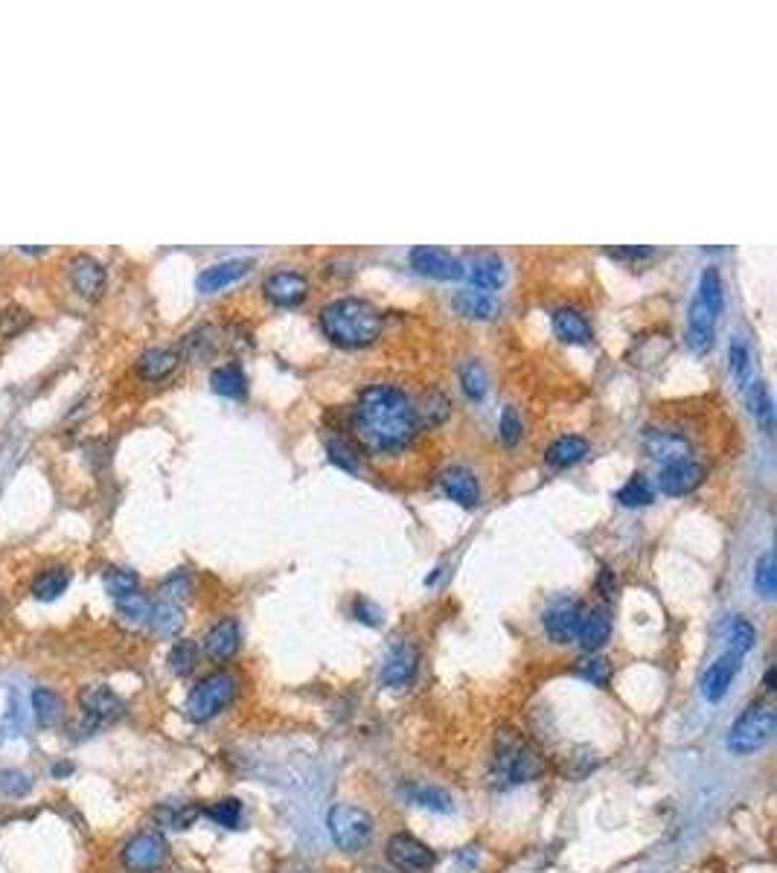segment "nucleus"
<instances>
[{
  "mask_svg": "<svg viewBox=\"0 0 777 873\" xmlns=\"http://www.w3.org/2000/svg\"><path fill=\"white\" fill-rule=\"evenodd\" d=\"M358 440L370 452H402L420 434V414L411 396L396 385H370L358 393L353 408Z\"/></svg>",
  "mask_w": 777,
  "mask_h": 873,
  "instance_id": "f257e3e1",
  "label": "nucleus"
},
{
  "mask_svg": "<svg viewBox=\"0 0 777 873\" xmlns=\"http://www.w3.org/2000/svg\"><path fill=\"white\" fill-rule=\"evenodd\" d=\"M318 324L335 347L364 350L382 335V312L364 297H338L318 312Z\"/></svg>",
  "mask_w": 777,
  "mask_h": 873,
  "instance_id": "f03ea898",
  "label": "nucleus"
},
{
  "mask_svg": "<svg viewBox=\"0 0 777 873\" xmlns=\"http://www.w3.org/2000/svg\"><path fill=\"white\" fill-rule=\"evenodd\" d=\"M777 711L769 705H751L740 713V719L728 731V751L731 754H754L775 740Z\"/></svg>",
  "mask_w": 777,
  "mask_h": 873,
  "instance_id": "7ed1b4c3",
  "label": "nucleus"
},
{
  "mask_svg": "<svg viewBox=\"0 0 777 873\" xmlns=\"http://www.w3.org/2000/svg\"><path fill=\"white\" fill-rule=\"evenodd\" d=\"M542 772H545L542 757L533 748H527L521 740H504L498 745L495 760H492V783L495 786L533 783Z\"/></svg>",
  "mask_w": 777,
  "mask_h": 873,
  "instance_id": "20e7f679",
  "label": "nucleus"
},
{
  "mask_svg": "<svg viewBox=\"0 0 777 873\" xmlns=\"http://www.w3.org/2000/svg\"><path fill=\"white\" fill-rule=\"evenodd\" d=\"M239 693V681L230 673H210L207 679H201L193 687V693L187 696V705H184V713L187 719L195 722V725H204L210 722L213 716L225 711L227 705L236 699Z\"/></svg>",
  "mask_w": 777,
  "mask_h": 873,
  "instance_id": "39448f33",
  "label": "nucleus"
},
{
  "mask_svg": "<svg viewBox=\"0 0 777 873\" xmlns=\"http://www.w3.org/2000/svg\"><path fill=\"white\" fill-rule=\"evenodd\" d=\"M326 830H329V836L341 850L356 853L361 847H367V841L373 839V818L361 807L338 804V807L329 809V815H326Z\"/></svg>",
  "mask_w": 777,
  "mask_h": 873,
  "instance_id": "423d86ee",
  "label": "nucleus"
},
{
  "mask_svg": "<svg viewBox=\"0 0 777 873\" xmlns=\"http://www.w3.org/2000/svg\"><path fill=\"white\" fill-rule=\"evenodd\" d=\"M76 702H79L82 716H85V722H88L91 731L117 722L126 713L123 699L111 687H105V684H88V687H82L79 696H76Z\"/></svg>",
  "mask_w": 777,
  "mask_h": 873,
  "instance_id": "0eeeda50",
  "label": "nucleus"
},
{
  "mask_svg": "<svg viewBox=\"0 0 777 873\" xmlns=\"http://www.w3.org/2000/svg\"><path fill=\"white\" fill-rule=\"evenodd\" d=\"M262 294L280 309H297L309 297V277L294 268H277L262 280Z\"/></svg>",
  "mask_w": 777,
  "mask_h": 873,
  "instance_id": "6e6552de",
  "label": "nucleus"
},
{
  "mask_svg": "<svg viewBox=\"0 0 777 873\" xmlns=\"http://www.w3.org/2000/svg\"><path fill=\"white\" fill-rule=\"evenodd\" d=\"M169 856V847H166V839L158 836V833H140L131 841H126L123 853H120V862L129 873H152L161 868Z\"/></svg>",
  "mask_w": 777,
  "mask_h": 873,
  "instance_id": "1a4fd4ad",
  "label": "nucleus"
},
{
  "mask_svg": "<svg viewBox=\"0 0 777 873\" xmlns=\"http://www.w3.org/2000/svg\"><path fill=\"white\" fill-rule=\"evenodd\" d=\"M705 466L693 457H684V460H673V463H664L658 469V478H655V486L670 495V498H684L690 492H696L699 486L705 484Z\"/></svg>",
  "mask_w": 777,
  "mask_h": 873,
  "instance_id": "9d476101",
  "label": "nucleus"
},
{
  "mask_svg": "<svg viewBox=\"0 0 777 873\" xmlns=\"http://www.w3.org/2000/svg\"><path fill=\"white\" fill-rule=\"evenodd\" d=\"M411 268H417L422 277H431V280H460L463 277V259L454 257L452 251L446 248H437V245H417L411 248Z\"/></svg>",
  "mask_w": 777,
  "mask_h": 873,
  "instance_id": "9b49d317",
  "label": "nucleus"
},
{
  "mask_svg": "<svg viewBox=\"0 0 777 873\" xmlns=\"http://www.w3.org/2000/svg\"><path fill=\"white\" fill-rule=\"evenodd\" d=\"M719 315H722V312L711 309L702 297L693 294V300H690V306H687V332H684V341H687V347H690L696 356H705V353L713 347Z\"/></svg>",
  "mask_w": 777,
  "mask_h": 873,
  "instance_id": "f8f14e48",
  "label": "nucleus"
},
{
  "mask_svg": "<svg viewBox=\"0 0 777 873\" xmlns=\"http://www.w3.org/2000/svg\"><path fill=\"white\" fill-rule=\"evenodd\" d=\"M388 859L393 868L405 873H422L434 865V850L408 833H396L388 841Z\"/></svg>",
  "mask_w": 777,
  "mask_h": 873,
  "instance_id": "ddd939ff",
  "label": "nucleus"
},
{
  "mask_svg": "<svg viewBox=\"0 0 777 873\" xmlns=\"http://www.w3.org/2000/svg\"><path fill=\"white\" fill-rule=\"evenodd\" d=\"M583 606L577 600H559L553 603L551 609L545 612L542 623H545V632L551 638L553 644L565 647L571 641H577V629H580V620H583Z\"/></svg>",
  "mask_w": 777,
  "mask_h": 873,
  "instance_id": "4468645a",
  "label": "nucleus"
},
{
  "mask_svg": "<svg viewBox=\"0 0 777 873\" xmlns=\"http://www.w3.org/2000/svg\"><path fill=\"white\" fill-rule=\"evenodd\" d=\"M254 268L251 259H222V262H213L207 265L198 277H195V289L201 294H216V291H225L227 286L239 283L242 277H248Z\"/></svg>",
  "mask_w": 777,
  "mask_h": 873,
  "instance_id": "2eb2a0df",
  "label": "nucleus"
},
{
  "mask_svg": "<svg viewBox=\"0 0 777 873\" xmlns=\"http://www.w3.org/2000/svg\"><path fill=\"white\" fill-rule=\"evenodd\" d=\"M417 667H420V652H417L414 644H405V641H402V644L390 647V652L385 655V664H382V684H385V687H393V690H399V687H405V684L414 681Z\"/></svg>",
  "mask_w": 777,
  "mask_h": 873,
  "instance_id": "dca6fc26",
  "label": "nucleus"
},
{
  "mask_svg": "<svg viewBox=\"0 0 777 873\" xmlns=\"http://www.w3.org/2000/svg\"><path fill=\"white\" fill-rule=\"evenodd\" d=\"M740 667H743V655H737V652H731V649L722 652V655L713 661L711 667H708V673L702 676V696H705L708 702L725 699V693L731 690V684H734V679H737Z\"/></svg>",
  "mask_w": 777,
  "mask_h": 873,
  "instance_id": "f3484780",
  "label": "nucleus"
},
{
  "mask_svg": "<svg viewBox=\"0 0 777 873\" xmlns=\"http://www.w3.org/2000/svg\"><path fill=\"white\" fill-rule=\"evenodd\" d=\"M242 647V632H239V623L233 617H225L219 620L216 626L207 629L204 641H201V649L210 661H230L236 652Z\"/></svg>",
  "mask_w": 777,
  "mask_h": 873,
  "instance_id": "a211bd4d",
  "label": "nucleus"
},
{
  "mask_svg": "<svg viewBox=\"0 0 777 873\" xmlns=\"http://www.w3.org/2000/svg\"><path fill=\"white\" fill-rule=\"evenodd\" d=\"M440 489L443 495L460 504V507H475L481 501V484L475 478V472L469 466H449L440 475Z\"/></svg>",
  "mask_w": 777,
  "mask_h": 873,
  "instance_id": "6ab92c4d",
  "label": "nucleus"
},
{
  "mask_svg": "<svg viewBox=\"0 0 777 873\" xmlns=\"http://www.w3.org/2000/svg\"><path fill=\"white\" fill-rule=\"evenodd\" d=\"M463 277H469L472 289L495 294L507 280V268H504V259L495 257V254H478V257L463 262Z\"/></svg>",
  "mask_w": 777,
  "mask_h": 873,
  "instance_id": "aec40b11",
  "label": "nucleus"
},
{
  "mask_svg": "<svg viewBox=\"0 0 777 873\" xmlns=\"http://www.w3.org/2000/svg\"><path fill=\"white\" fill-rule=\"evenodd\" d=\"M67 274H70L73 289L79 291L82 297H88V300H94V297H99V294L105 291V280H108L105 265H102L99 259L88 257V254L70 259Z\"/></svg>",
  "mask_w": 777,
  "mask_h": 873,
  "instance_id": "412c9836",
  "label": "nucleus"
},
{
  "mask_svg": "<svg viewBox=\"0 0 777 873\" xmlns=\"http://www.w3.org/2000/svg\"><path fill=\"white\" fill-rule=\"evenodd\" d=\"M551 326L553 335L562 344H571V347H583V344H588L594 338V329L588 324V318H585L580 309H574V306H559L551 315Z\"/></svg>",
  "mask_w": 777,
  "mask_h": 873,
  "instance_id": "4be33fe9",
  "label": "nucleus"
},
{
  "mask_svg": "<svg viewBox=\"0 0 777 873\" xmlns=\"http://www.w3.org/2000/svg\"><path fill=\"white\" fill-rule=\"evenodd\" d=\"M644 449H647L661 466L673 463V460H684L690 457V443L681 431H670V428H649L644 434Z\"/></svg>",
  "mask_w": 777,
  "mask_h": 873,
  "instance_id": "5701e85b",
  "label": "nucleus"
},
{
  "mask_svg": "<svg viewBox=\"0 0 777 873\" xmlns=\"http://www.w3.org/2000/svg\"><path fill=\"white\" fill-rule=\"evenodd\" d=\"M452 306L469 321H492L498 315V297L492 291L472 289V286L457 291Z\"/></svg>",
  "mask_w": 777,
  "mask_h": 873,
  "instance_id": "b1692460",
  "label": "nucleus"
},
{
  "mask_svg": "<svg viewBox=\"0 0 777 873\" xmlns=\"http://www.w3.org/2000/svg\"><path fill=\"white\" fill-rule=\"evenodd\" d=\"M612 638V615L606 609H591L583 612L580 629H577V641L585 652H597L600 647H606V641Z\"/></svg>",
  "mask_w": 777,
  "mask_h": 873,
  "instance_id": "393cba45",
  "label": "nucleus"
},
{
  "mask_svg": "<svg viewBox=\"0 0 777 873\" xmlns=\"http://www.w3.org/2000/svg\"><path fill=\"white\" fill-rule=\"evenodd\" d=\"M588 440H585L583 434H562V437H556L551 446H548V452H545V463L551 466V469H571V466H577L580 460H585V454H588Z\"/></svg>",
  "mask_w": 777,
  "mask_h": 873,
  "instance_id": "a878e982",
  "label": "nucleus"
},
{
  "mask_svg": "<svg viewBox=\"0 0 777 873\" xmlns=\"http://www.w3.org/2000/svg\"><path fill=\"white\" fill-rule=\"evenodd\" d=\"M181 361V353L172 347H149L146 353L137 358V373L146 382H163Z\"/></svg>",
  "mask_w": 777,
  "mask_h": 873,
  "instance_id": "bb28decb",
  "label": "nucleus"
},
{
  "mask_svg": "<svg viewBox=\"0 0 777 873\" xmlns=\"http://www.w3.org/2000/svg\"><path fill=\"white\" fill-rule=\"evenodd\" d=\"M210 388H213V393L225 396V399H245V393H248V376H245L242 364L227 361V364L213 367Z\"/></svg>",
  "mask_w": 777,
  "mask_h": 873,
  "instance_id": "cd10ccee",
  "label": "nucleus"
},
{
  "mask_svg": "<svg viewBox=\"0 0 777 873\" xmlns=\"http://www.w3.org/2000/svg\"><path fill=\"white\" fill-rule=\"evenodd\" d=\"M146 623L158 638H175L184 629V609L178 603H169V600L152 603Z\"/></svg>",
  "mask_w": 777,
  "mask_h": 873,
  "instance_id": "c85d7f7f",
  "label": "nucleus"
},
{
  "mask_svg": "<svg viewBox=\"0 0 777 873\" xmlns=\"http://www.w3.org/2000/svg\"><path fill=\"white\" fill-rule=\"evenodd\" d=\"M33 713L35 722L41 728H59L65 719V702L59 693L47 690V687H35L33 690Z\"/></svg>",
  "mask_w": 777,
  "mask_h": 873,
  "instance_id": "c756f323",
  "label": "nucleus"
},
{
  "mask_svg": "<svg viewBox=\"0 0 777 873\" xmlns=\"http://www.w3.org/2000/svg\"><path fill=\"white\" fill-rule=\"evenodd\" d=\"M67 585H70V571L62 568V565H53V568H44V571L35 577L33 585H30V591H33L35 600H41V603H53V600H59V597L65 594Z\"/></svg>",
  "mask_w": 777,
  "mask_h": 873,
  "instance_id": "7c9ffc66",
  "label": "nucleus"
},
{
  "mask_svg": "<svg viewBox=\"0 0 777 873\" xmlns=\"http://www.w3.org/2000/svg\"><path fill=\"white\" fill-rule=\"evenodd\" d=\"M728 370H731V379L740 390L751 385V347L743 335H734L728 344Z\"/></svg>",
  "mask_w": 777,
  "mask_h": 873,
  "instance_id": "2f4dec72",
  "label": "nucleus"
},
{
  "mask_svg": "<svg viewBox=\"0 0 777 873\" xmlns=\"http://www.w3.org/2000/svg\"><path fill=\"white\" fill-rule=\"evenodd\" d=\"M615 501L620 507H647L655 501V486L649 484L647 475H632L626 484L615 492Z\"/></svg>",
  "mask_w": 777,
  "mask_h": 873,
  "instance_id": "473e14b6",
  "label": "nucleus"
},
{
  "mask_svg": "<svg viewBox=\"0 0 777 873\" xmlns=\"http://www.w3.org/2000/svg\"><path fill=\"white\" fill-rule=\"evenodd\" d=\"M219 329L216 326H198L184 338V353L193 361H204L219 350Z\"/></svg>",
  "mask_w": 777,
  "mask_h": 873,
  "instance_id": "72a5a7b5",
  "label": "nucleus"
},
{
  "mask_svg": "<svg viewBox=\"0 0 777 873\" xmlns=\"http://www.w3.org/2000/svg\"><path fill=\"white\" fill-rule=\"evenodd\" d=\"M748 405H751L754 420L760 422L766 431H772V425H775V402H772V390H769L766 382L757 379V382L748 385Z\"/></svg>",
  "mask_w": 777,
  "mask_h": 873,
  "instance_id": "f704fd0d",
  "label": "nucleus"
},
{
  "mask_svg": "<svg viewBox=\"0 0 777 873\" xmlns=\"http://www.w3.org/2000/svg\"><path fill=\"white\" fill-rule=\"evenodd\" d=\"M457 376H460V388H463V393H466L472 402H484L486 390H489V379H486V370L481 361H475V358L463 361Z\"/></svg>",
  "mask_w": 777,
  "mask_h": 873,
  "instance_id": "c9c22d12",
  "label": "nucleus"
},
{
  "mask_svg": "<svg viewBox=\"0 0 777 873\" xmlns=\"http://www.w3.org/2000/svg\"><path fill=\"white\" fill-rule=\"evenodd\" d=\"M696 297H702L711 309L722 312L725 309V286H722V274L716 271V265H708L699 274V286H696Z\"/></svg>",
  "mask_w": 777,
  "mask_h": 873,
  "instance_id": "e433bc0d",
  "label": "nucleus"
},
{
  "mask_svg": "<svg viewBox=\"0 0 777 873\" xmlns=\"http://www.w3.org/2000/svg\"><path fill=\"white\" fill-rule=\"evenodd\" d=\"M102 582H105V591H108L114 600H123V597H129V594H137V591H140V577H137L134 571H129V568H108L105 577H102Z\"/></svg>",
  "mask_w": 777,
  "mask_h": 873,
  "instance_id": "4c0bfd02",
  "label": "nucleus"
},
{
  "mask_svg": "<svg viewBox=\"0 0 777 873\" xmlns=\"http://www.w3.org/2000/svg\"><path fill=\"white\" fill-rule=\"evenodd\" d=\"M754 588L760 591L763 600H775L777 594V568L775 556L766 550L757 562H754Z\"/></svg>",
  "mask_w": 777,
  "mask_h": 873,
  "instance_id": "58836bf2",
  "label": "nucleus"
},
{
  "mask_svg": "<svg viewBox=\"0 0 777 873\" xmlns=\"http://www.w3.org/2000/svg\"><path fill=\"white\" fill-rule=\"evenodd\" d=\"M204 815H207L210 821H216L219 827L236 830L239 821H242V801H236V798H222V801H216V804H210V807L204 809Z\"/></svg>",
  "mask_w": 777,
  "mask_h": 873,
  "instance_id": "ea45409f",
  "label": "nucleus"
},
{
  "mask_svg": "<svg viewBox=\"0 0 777 873\" xmlns=\"http://www.w3.org/2000/svg\"><path fill=\"white\" fill-rule=\"evenodd\" d=\"M169 670L175 676H190L195 670V661H198V647L193 641H178L175 647L169 649Z\"/></svg>",
  "mask_w": 777,
  "mask_h": 873,
  "instance_id": "a19ab883",
  "label": "nucleus"
},
{
  "mask_svg": "<svg viewBox=\"0 0 777 873\" xmlns=\"http://www.w3.org/2000/svg\"><path fill=\"white\" fill-rule=\"evenodd\" d=\"M198 818V809L193 804H166L158 809V821L169 830H187Z\"/></svg>",
  "mask_w": 777,
  "mask_h": 873,
  "instance_id": "79ce46f5",
  "label": "nucleus"
},
{
  "mask_svg": "<svg viewBox=\"0 0 777 873\" xmlns=\"http://www.w3.org/2000/svg\"><path fill=\"white\" fill-rule=\"evenodd\" d=\"M411 798L420 804L422 809H431V812H452L454 801L452 795L446 789H437V786H417L411 792Z\"/></svg>",
  "mask_w": 777,
  "mask_h": 873,
  "instance_id": "37998d69",
  "label": "nucleus"
},
{
  "mask_svg": "<svg viewBox=\"0 0 777 873\" xmlns=\"http://www.w3.org/2000/svg\"><path fill=\"white\" fill-rule=\"evenodd\" d=\"M577 676L591 681L594 687H609V681H612V664L606 658H600V655H591V658H585V661L577 664Z\"/></svg>",
  "mask_w": 777,
  "mask_h": 873,
  "instance_id": "c03bdc74",
  "label": "nucleus"
},
{
  "mask_svg": "<svg viewBox=\"0 0 777 873\" xmlns=\"http://www.w3.org/2000/svg\"><path fill=\"white\" fill-rule=\"evenodd\" d=\"M326 454H329V463H332V466H338V469H344V472H350V475H356L358 469H361L356 449H353L350 443L338 440V437L326 443Z\"/></svg>",
  "mask_w": 777,
  "mask_h": 873,
  "instance_id": "a18cd8bd",
  "label": "nucleus"
},
{
  "mask_svg": "<svg viewBox=\"0 0 777 873\" xmlns=\"http://www.w3.org/2000/svg\"><path fill=\"white\" fill-rule=\"evenodd\" d=\"M193 594V577L187 571H175L172 577H166L161 585V600H169V603H184L187 597Z\"/></svg>",
  "mask_w": 777,
  "mask_h": 873,
  "instance_id": "49530a36",
  "label": "nucleus"
},
{
  "mask_svg": "<svg viewBox=\"0 0 777 873\" xmlns=\"http://www.w3.org/2000/svg\"><path fill=\"white\" fill-rule=\"evenodd\" d=\"M521 434H524V425H521V417H518L516 405H507L498 417V437L504 446H518L521 443Z\"/></svg>",
  "mask_w": 777,
  "mask_h": 873,
  "instance_id": "de8ad7c7",
  "label": "nucleus"
},
{
  "mask_svg": "<svg viewBox=\"0 0 777 873\" xmlns=\"http://www.w3.org/2000/svg\"><path fill=\"white\" fill-rule=\"evenodd\" d=\"M114 603H117L120 617L129 620V623H146L149 609H152V603H149L140 591H137V594H129V597H123V600H114Z\"/></svg>",
  "mask_w": 777,
  "mask_h": 873,
  "instance_id": "09e8293b",
  "label": "nucleus"
},
{
  "mask_svg": "<svg viewBox=\"0 0 777 873\" xmlns=\"http://www.w3.org/2000/svg\"><path fill=\"white\" fill-rule=\"evenodd\" d=\"M30 789H33V780H30V775H24L21 769H3L0 772V792L3 795L24 798V795H30Z\"/></svg>",
  "mask_w": 777,
  "mask_h": 873,
  "instance_id": "8fccbe9b",
  "label": "nucleus"
},
{
  "mask_svg": "<svg viewBox=\"0 0 777 873\" xmlns=\"http://www.w3.org/2000/svg\"><path fill=\"white\" fill-rule=\"evenodd\" d=\"M754 644H757V632H754V626L748 623V620H734L731 623V652H737V655H748L751 649H754Z\"/></svg>",
  "mask_w": 777,
  "mask_h": 873,
  "instance_id": "3c124183",
  "label": "nucleus"
},
{
  "mask_svg": "<svg viewBox=\"0 0 777 873\" xmlns=\"http://www.w3.org/2000/svg\"><path fill=\"white\" fill-rule=\"evenodd\" d=\"M30 312H24V309H18V306H9L3 315H0V335L3 338H15L24 326H30Z\"/></svg>",
  "mask_w": 777,
  "mask_h": 873,
  "instance_id": "603ef678",
  "label": "nucleus"
},
{
  "mask_svg": "<svg viewBox=\"0 0 777 873\" xmlns=\"http://www.w3.org/2000/svg\"><path fill=\"white\" fill-rule=\"evenodd\" d=\"M606 254L617 262H641L655 257V248L649 245H623V248H606Z\"/></svg>",
  "mask_w": 777,
  "mask_h": 873,
  "instance_id": "864d4df0",
  "label": "nucleus"
},
{
  "mask_svg": "<svg viewBox=\"0 0 777 873\" xmlns=\"http://www.w3.org/2000/svg\"><path fill=\"white\" fill-rule=\"evenodd\" d=\"M353 615H356L358 623L364 626H379L382 623V609L376 603H370L367 597H356L353 600Z\"/></svg>",
  "mask_w": 777,
  "mask_h": 873,
  "instance_id": "5fc2aeb1",
  "label": "nucleus"
},
{
  "mask_svg": "<svg viewBox=\"0 0 777 873\" xmlns=\"http://www.w3.org/2000/svg\"><path fill=\"white\" fill-rule=\"evenodd\" d=\"M9 728H12L15 734L21 731V708H18V693H15V690L9 693V711H6V716H3V731H9ZM15 734H12V737H15Z\"/></svg>",
  "mask_w": 777,
  "mask_h": 873,
  "instance_id": "6e6d98bb",
  "label": "nucleus"
},
{
  "mask_svg": "<svg viewBox=\"0 0 777 873\" xmlns=\"http://www.w3.org/2000/svg\"><path fill=\"white\" fill-rule=\"evenodd\" d=\"M597 591H600L606 600H615L617 577H615V571H612V568H603V571H600V577H597Z\"/></svg>",
  "mask_w": 777,
  "mask_h": 873,
  "instance_id": "4d7b16f0",
  "label": "nucleus"
},
{
  "mask_svg": "<svg viewBox=\"0 0 777 873\" xmlns=\"http://www.w3.org/2000/svg\"><path fill=\"white\" fill-rule=\"evenodd\" d=\"M53 775L56 777L73 775V763H56V766H53Z\"/></svg>",
  "mask_w": 777,
  "mask_h": 873,
  "instance_id": "13d9d810",
  "label": "nucleus"
},
{
  "mask_svg": "<svg viewBox=\"0 0 777 873\" xmlns=\"http://www.w3.org/2000/svg\"><path fill=\"white\" fill-rule=\"evenodd\" d=\"M766 690H769V693L775 690V667H769V670H766Z\"/></svg>",
  "mask_w": 777,
  "mask_h": 873,
  "instance_id": "bf43d9fd",
  "label": "nucleus"
}]
</instances>
